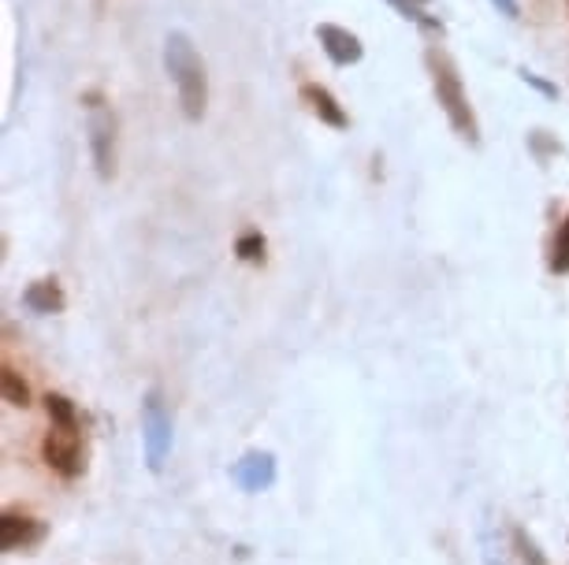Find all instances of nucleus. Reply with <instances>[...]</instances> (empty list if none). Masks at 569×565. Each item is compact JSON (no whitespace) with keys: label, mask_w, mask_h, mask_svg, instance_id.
Wrapping results in <instances>:
<instances>
[{"label":"nucleus","mask_w":569,"mask_h":565,"mask_svg":"<svg viewBox=\"0 0 569 565\" xmlns=\"http://www.w3.org/2000/svg\"><path fill=\"white\" fill-rule=\"evenodd\" d=\"M428 75H432V89H436V101L439 108L447 112L450 127L462 134L465 142H481V127H476V116H473V105H469V94L462 86V75H458L455 60L447 57L443 49H428Z\"/></svg>","instance_id":"nucleus-1"},{"label":"nucleus","mask_w":569,"mask_h":565,"mask_svg":"<svg viewBox=\"0 0 569 565\" xmlns=\"http://www.w3.org/2000/svg\"><path fill=\"white\" fill-rule=\"evenodd\" d=\"M165 63H168V75L175 79L183 116L197 123L205 116V105H209V79H205V63L194 52V45H190L186 34H171L168 38Z\"/></svg>","instance_id":"nucleus-2"},{"label":"nucleus","mask_w":569,"mask_h":565,"mask_svg":"<svg viewBox=\"0 0 569 565\" xmlns=\"http://www.w3.org/2000/svg\"><path fill=\"white\" fill-rule=\"evenodd\" d=\"M142 443H146V461L153 472L165 469V458L171 450V417L165 409L160 390H149L146 402H142Z\"/></svg>","instance_id":"nucleus-3"},{"label":"nucleus","mask_w":569,"mask_h":565,"mask_svg":"<svg viewBox=\"0 0 569 565\" xmlns=\"http://www.w3.org/2000/svg\"><path fill=\"white\" fill-rule=\"evenodd\" d=\"M41 458L52 472H60L63 480H75L83 472V450H78V432H63L52 428L41 443Z\"/></svg>","instance_id":"nucleus-4"},{"label":"nucleus","mask_w":569,"mask_h":565,"mask_svg":"<svg viewBox=\"0 0 569 565\" xmlns=\"http://www.w3.org/2000/svg\"><path fill=\"white\" fill-rule=\"evenodd\" d=\"M45 536H49V528L31 514H15V509H8V514L0 517V551L4 554L31 551V546H38Z\"/></svg>","instance_id":"nucleus-5"},{"label":"nucleus","mask_w":569,"mask_h":565,"mask_svg":"<svg viewBox=\"0 0 569 565\" xmlns=\"http://www.w3.org/2000/svg\"><path fill=\"white\" fill-rule=\"evenodd\" d=\"M89 145H94L97 176L112 179L116 176V116L101 105H94V120H89Z\"/></svg>","instance_id":"nucleus-6"},{"label":"nucleus","mask_w":569,"mask_h":565,"mask_svg":"<svg viewBox=\"0 0 569 565\" xmlns=\"http://www.w3.org/2000/svg\"><path fill=\"white\" fill-rule=\"evenodd\" d=\"M231 477H234V484H239L242 491H250V495L268 491L276 484V458L268 450H250L242 461H234Z\"/></svg>","instance_id":"nucleus-7"},{"label":"nucleus","mask_w":569,"mask_h":565,"mask_svg":"<svg viewBox=\"0 0 569 565\" xmlns=\"http://www.w3.org/2000/svg\"><path fill=\"white\" fill-rule=\"evenodd\" d=\"M316 38H320L324 52H328L331 63H339V68L358 63L361 52H365V49H361V41H358V34L342 31V26H336V23H320V26H316Z\"/></svg>","instance_id":"nucleus-8"},{"label":"nucleus","mask_w":569,"mask_h":565,"mask_svg":"<svg viewBox=\"0 0 569 565\" xmlns=\"http://www.w3.org/2000/svg\"><path fill=\"white\" fill-rule=\"evenodd\" d=\"M302 101L310 105V112L316 116L320 123H328V127H336V131H342L350 120H347V112H342V105L331 97V89H324V86H316V82H305L302 86Z\"/></svg>","instance_id":"nucleus-9"},{"label":"nucleus","mask_w":569,"mask_h":565,"mask_svg":"<svg viewBox=\"0 0 569 565\" xmlns=\"http://www.w3.org/2000/svg\"><path fill=\"white\" fill-rule=\"evenodd\" d=\"M23 305L31 309V313L49 316V313H63L68 298H63V290H60L57 279H38V282H31V287H26Z\"/></svg>","instance_id":"nucleus-10"},{"label":"nucleus","mask_w":569,"mask_h":565,"mask_svg":"<svg viewBox=\"0 0 569 565\" xmlns=\"http://www.w3.org/2000/svg\"><path fill=\"white\" fill-rule=\"evenodd\" d=\"M0 395H4V402L15 406V409L31 406V387H26V380L12 369V364H4V369H0Z\"/></svg>","instance_id":"nucleus-11"},{"label":"nucleus","mask_w":569,"mask_h":565,"mask_svg":"<svg viewBox=\"0 0 569 565\" xmlns=\"http://www.w3.org/2000/svg\"><path fill=\"white\" fill-rule=\"evenodd\" d=\"M45 413H49L52 428L78 432V413H75V402H71L68 395H45Z\"/></svg>","instance_id":"nucleus-12"},{"label":"nucleus","mask_w":569,"mask_h":565,"mask_svg":"<svg viewBox=\"0 0 569 565\" xmlns=\"http://www.w3.org/2000/svg\"><path fill=\"white\" fill-rule=\"evenodd\" d=\"M513 546H518V554H521V562H525V565H550L547 554L540 551V543L532 540L525 528H513Z\"/></svg>","instance_id":"nucleus-13"},{"label":"nucleus","mask_w":569,"mask_h":565,"mask_svg":"<svg viewBox=\"0 0 569 565\" xmlns=\"http://www.w3.org/2000/svg\"><path fill=\"white\" fill-rule=\"evenodd\" d=\"M550 272H558V276L569 272V220L558 227L555 245H550Z\"/></svg>","instance_id":"nucleus-14"},{"label":"nucleus","mask_w":569,"mask_h":565,"mask_svg":"<svg viewBox=\"0 0 569 565\" xmlns=\"http://www.w3.org/2000/svg\"><path fill=\"white\" fill-rule=\"evenodd\" d=\"M234 253H239L242 261H250V264L265 261V235H257V231L242 235V239L234 242Z\"/></svg>","instance_id":"nucleus-15"},{"label":"nucleus","mask_w":569,"mask_h":565,"mask_svg":"<svg viewBox=\"0 0 569 565\" xmlns=\"http://www.w3.org/2000/svg\"><path fill=\"white\" fill-rule=\"evenodd\" d=\"M391 4L399 8V12L405 15V20H417V23H424V26H436L432 20H424V12H421V8L428 4V0H391Z\"/></svg>","instance_id":"nucleus-16"},{"label":"nucleus","mask_w":569,"mask_h":565,"mask_svg":"<svg viewBox=\"0 0 569 565\" xmlns=\"http://www.w3.org/2000/svg\"><path fill=\"white\" fill-rule=\"evenodd\" d=\"M495 4H503L506 15H518V4H513V0H495Z\"/></svg>","instance_id":"nucleus-17"}]
</instances>
